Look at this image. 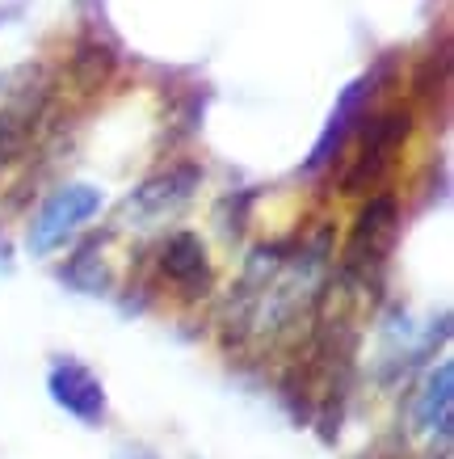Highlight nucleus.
<instances>
[{
  "mask_svg": "<svg viewBox=\"0 0 454 459\" xmlns=\"http://www.w3.org/2000/svg\"><path fill=\"white\" fill-rule=\"evenodd\" d=\"M156 279H160V287L177 295L181 304H202L215 291V282H219L215 262L207 253V240L190 232V228L168 232L160 240V249H156Z\"/></svg>",
  "mask_w": 454,
  "mask_h": 459,
  "instance_id": "20e7f679",
  "label": "nucleus"
},
{
  "mask_svg": "<svg viewBox=\"0 0 454 459\" xmlns=\"http://www.w3.org/2000/svg\"><path fill=\"white\" fill-rule=\"evenodd\" d=\"M59 279L68 282V287H76V291L84 295H106L114 287V270L106 265V257H101V240H84L81 249L68 257V265L59 270Z\"/></svg>",
  "mask_w": 454,
  "mask_h": 459,
  "instance_id": "9d476101",
  "label": "nucleus"
},
{
  "mask_svg": "<svg viewBox=\"0 0 454 459\" xmlns=\"http://www.w3.org/2000/svg\"><path fill=\"white\" fill-rule=\"evenodd\" d=\"M47 396L68 413L76 418L81 426H101V421L110 418V396H106V384L76 359H56L47 367Z\"/></svg>",
  "mask_w": 454,
  "mask_h": 459,
  "instance_id": "423d86ee",
  "label": "nucleus"
},
{
  "mask_svg": "<svg viewBox=\"0 0 454 459\" xmlns=\"http://www.w3.org/2000/svg\"><path fill=\"white\" fill-rule=\"evenodd\" d=\"M202 178H207V173H202V165H193V160H177V165L151 173V178H143L135 190L123 198L114 223H118V228H135V232L160 228V223H168L173 215H181V211L190 207L193 195L202 190Z\"/></svg>",
  "mask_w": 454,
  "mask_h": 459,
  "instance_id": "f03ea898",
  "label": "nucleus"
},
{
  "mask_svg": "<svg viewBox=\"0 0 454 459\" xmlns=\"http://www.w3.org/2000/svg\"><path fill=\"white\" fill-rule=\"evenodd\" d=\"M114 68H118V56H114L110 42H101V39H81L68 56V76L84 93L101 89V84L114 76Z\"/></svg>",
  "mask_w": 454,
  "mask_h": 459,
  "instance_id": "1a4fd4ad",
  "label": "nucleus"
},
{
  "mask_svg": "<svg viewBox=\"0 0 454 459\" xmlns=\"http://www.w3.org/2000/svg\"><path fill=\"white\" fill-rule=\"evenodd\" d=\"M413 430L425 443H438L441 451L450 446L454 434V362L441 359L413 396Z\"/></svg>",
  "mask_w": 454,
  "mask_h": 459,
  "instance_id": "0eeeda50",
  "label": "nucleus"
},
{
  "mask_svg": "<svg viewBox=\"0 0 454 459\" xmlns=\"http://www.w3.org/2000/svg\"><path fill=\"white\" fill-rule=\"evenodd\" d=\"M47 110H51V84L42 81L39 68H30L26 84H17V93L0 106V178L30 152Z\"/></svg>",
  "mask_w": 454,
  "mask_h": 459,
  "instance_id": "39448f33",
  "label": "nucleus"
},
{
  "mask_svg": "<svg viewBox=\"0 0 454 459\" xmlns=\"http://www.w3.org/2000/svg\"><path fill=\"white\" fill-rule=\"evenodd\" d=\"M248 220H253V195H227L219 207H215V223H219V232L227 240L244 237Z\"/></svg>",
  "mask_w": 454,
  "mask_h": 459,
  "instance_id": "9b49d317",
  "label": "nucleus"
},
{
  "mask_svg": "<svg viewBox=\"0 0 454 459\" xmlns=\"http://www.w3.org/2000/svg\"><path fill=\"white\" fill-rule=\"evenodd\" d=\"M101 215V190L97 186H84V181H68L59 186L56 195L39 207V215L30 220L26 245L34 257H51L56 249H64L84 223H93Z\"/></svg>",
  "mask_w": 454,
  "mask_h": 459,
  "instance_id": "7ed1b4c3",
  "label": "nucleus"
},
{
  "mask_svg": "<svg viewBox=\"0 0 454 459\" xmlns=\"http://www.w3.org/2000/svg\"><path fill=\"white\" fill-rule=\"evenodd\" d=\"M379 89H383V68L366 72L362 81H354L349 89H345L341 101H337V110H332V118H329V126H324V135H320L316 152H312V160H307V169L329 165L332 156L341 152L345 140L354 135V126L362 123V114L371 110V101L379 98Z\"/></svg>",
  "mask_w": 454,
  "mask_h": 459,
  "instance_id": "6e6552de",
  "label": "nucleus"
},
{
  "mask_svg": "<svg viewBox=\"0 0 454 459\" xmlns=\"http://www.w3.org/2000/svg\"><path fill=\"white\" fill-rule=\"evenodd\" d=\"M123 455H126V459H156V455H151V451H143V446H126Z\"/></svg>",
  "mask_w": 454,
  "mask_h": 459,
  "instance_id": "ddd939ff",
  "label": "nucleus"
},
{
  "mask_svg": "<svg viewBox=\"0 0 454 459\" xmlns=\"http://www.w3.org/2000/svg\"><path fill=\"white\" fill-rule=\"evenodd\" d=\"M396 228H399V203L387 190L362 198L349 240H345V257H341V279L349 287H371L383 274L391 245H396Z\"/></svg>",
  "mask_w": 454,
  "mask_h": 459,
  "instance_id": "f257e3e1",
  "label": "nucleus"
},
{
  "mask_svg": "<svg viewBox=\"0 0 454 459\" xmlns=\"http://www.w3.org/2000/svg\"><path fill=\"white\" fill-rule=\"evenodd\" d=\"M446 68H450L446 51H438V59L429 56L416 72V98H441L446 93Z\"/></svg>",
  "mask_w": 454,
  "mask_h": 459,
  "instance_id": "f8f14e48",
  "label": "nucleus"
}]
</instances>
